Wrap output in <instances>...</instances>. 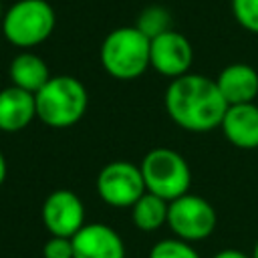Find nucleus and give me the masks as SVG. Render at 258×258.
Segmentation results:
<instances>
[{
    "label": "nucleus",
    "mask_w": 258,
    "mask_h": 258,
    "mask_svg": "<svg viewBox=\"0 0 258 258\" xmlns=\"http://www.w3.org/2000/svg\"><path fill=\"white\" fill-rule=\"evenodd\" d=\"M44 258H73V238L50 236L42 248Z\"/></svg>",
    "instance_id": "6ab92c4d"
},
{
    "label": "nucleus",
    "mask_w": 258,
    "mask_h": 258,
    "mask_svg": "<svg viewBox=\"0 0 258 258\" xmlns=\"http://www.w3.org/2000/svg\"><path fill=\"white\" fill-rule=\"evenodd\" d=\"M42 222L50 236L73 238L85 226V206L71 189H54L42 204Z\"/></svg>",
    "instance_id": "1a4fd4ad"
},
{
    "label": "nucleus",
    "mask_w": 258,
    "mask_h": 258,
    "mask_svg": "<svg viewBox=\"0 0 258 258\" xmlns=\"http://www.w3.org/2000/svg\"><path fill=\"white\" fill-rule=\"evenodd\" d=\"M34 99L36 117L52 129H64L79 123L89 107V93L85 85L71 75L50 77Z\"/></svg>",
    "instance_id": "f03ea898"
},
{
    "label": "nucleus",
    "mask_w": 258,
    "mask_h": 258,
    "mask_svg": "<svg viewBox=\"0 0 258 258\" xmlns=\"http://www.w3.org/2000/svg\"><path fill=\"white\" fill-rule=\"evenodd\" d=\"M2 14H4V12H2V4H0V22H2Z\"/></svg>",
    "instance_id": "5701e85b"
},
{
    "label": "nucleus",
    "mask_w": 258,
    "mask_h": 258,
    "mask_svg": "<svg viewBox=\"0 0 258 258\" xmlns=\"http://www.w3.org/2000/svg\"><path fill=\"white\" fill-rule=\"evenodd\" d=\"M73 258H125V242L107 224H85L73 236Z\"/></svg>",
    "instance_id": "9d476101"
},
{
    "label": "nucleus",
    "mask_w": 258,
    "mask_h": 258,
    "mask_svg": "<svg viewBox=\"0 0 258 258\" xmlns=\"http://www.w3.org/2000/svg\"><path fill=\"white\" fill-rule=\"evenodd\" d=\"M149 258H200V254L191 246V242L179 238H165L151 248Z\"/></svg>",
    "instance_id": "f3484780"
},
{
    "label": "nucleus",
    "mask_w": 258,
    "mask_h": 258,
    "mask_svg": "<svg viewBox=\"0 0 258 258\" xmlns=\"http://www.w3.org/2000/svg\"><path fill=\"white\" fill-rule=\"evenodd\" d=\"M36 117V99L32 93L14 85L0 91V131L18 133Z\"/></svg>",
    "instance_id": "ddd939ff"
},
{
    "label": "nucleus",
    "mask_w": 258,
    "mask_h": 258,
    "mask_svg": "<svg viewBox=\"0 0 258 258\" xmlns=\"http://www.w3.org/2000/svg\"><path fill=\"white\" fill-rule=\"evenodd\" d=\"M232 14L244 30L258 34V0H232Z\"/></svg>",
    "instance_id": "a211bd4d"
},
{
    "label": "nucleus",
    "mask_w": 258,
    "mask_h": 258,
    "mask_svg": "<svg viewBox=\"0 0 258 258\" xmlns=\"http://www.w3.org/2000/svg\"><path fill=\"white\" fill-rule=\"evenodd\" d=\"M6 173H8V165H6L4 153L0 151V185H2V183H4V179H6Z\"/></svg>",
    "instance_id": "412c9836"
},
{
    "label": "nucleus",
    "mask_w": 258,
    "mask_h": 258,
    "mask_svg": "<svg viewBox=\"0 0 258 258\" xmlns=\"http://www.w3.org/2000/svg\"><path fill=\"white\" fill-rule=\"evenodd\" d=\"M8 75H10V81L14 87L24 89L32 95H36L50 79V71H48L46 62L30 50H22L20 54H16L12 58Z\"/></svg>",
    "instance_id": "4468645a"
},
{
    "label": "nucleus",
    "mask_w": 258,
    "mask_h": 258,
    "mask_svg": "<svg viewBox=\"0 0 258 258\" xmlns=\"http://www.w3.org/2000/svg\"><path fill=\"white\" fill-rule=\"evenodd\" d=\"M216 85L228 105L254 103L258 95V73L246 62H234L222 69Z\"/></svg>",
    "instance_id": "f8f14e48"
},
{
    "label": "nucleus",
    "mask_w": 258,
    "mask_h": 258,
    "mask_svg": "<svg viewBox=\"0 0 258 258\" xmlns=\"http://www.w3.org/2000/svg\"><path fill=\"white\" fill-rule=\"evenodd\" d=\"M145 189L163 198L165 202H173L189 191L191 171L181 153L169 147H155L145 153L139 163Z\"/></svg>",
    "instance_id": "39448f33"
},
{
    "label": "nucleus",
    "mask_w": 258,
    "mask_h": 258,
    "mask_svg": "<svg viewBox=\"0 0 258 258\" xmlns=\"http://www.w3.org/2000/svg\"><path fill=\"white\" fill-rule=\"evenodd\" d=\"M54 26L56 14L46 0H18L2 14L0 22L4 38L22 50L42 44Z\"/></svg>",
    "instance_id": "20e7f679"
},
{
    "label": "nucleus",
    "mask_w": 258,
    "mask_h": 258,
    "mask_svg": "<svg viewBox=\"0 0 258 258\" xmlns=\"http://www.w3.org/2000/svg\"><path fill=\"white\" fill-rule=\"evenodd\" d=\"M218 224V214L214 206L194 194H185L173 202H169L167 226L175 234V238L185 242L206 240Z\"/></svg>",
    "instance_id": "423d86ee"
},
{
    "label": "nucleus",
    "mask_w": 258,
    "mask_h": 258,
    "mask_svg": "<svg viewBox=\"0 0 258 258\" xmlns=\"http://www.w3.org/2000/svg\"><path fill=\"white\" fill-rule=\"evenodd\" d=\"M252 258H258V240H256V246H254V252H252Z\"/></svg>",
    "instance_id": "4be33fe9"
},
{
    "label": "nucleus",
    "mask_w": 258,
    "mask_h": 258,
    "mask_svg": "<svg viewBox=\"0 0 258 258\" xmlns=\"http://www.w3.org/2000/svg\"><path fill=\"white\" fill-rule=\"evenodd\" d=\"M220 129L234 147L258 149V105H228Z\"/></svg>",
    "instance_id": "9b49d317"
},
{
    "label": "nucleus",
    "mask_w": 258,
    "mask_h": 258,
    "mask_svg": "<svg viewBox=\"0 0 258 258\" xmlns=\"http://www.w3.org/2000/svg\"><path fill=\"white\" fill-rule=\"evenodd\" d=\"M129 210H131V220L139 230L155 232L167 224L169 202H165L163 198H159L155 194L145 191Z\"/></svg>",
    "instance_id": "2eb2a0df"
},
{
    "label": "nucleus",
    "mask_w": 258,
    "mask_h": 258,
    "mask_svg": "<svg viewBox=\"0 0 258 258\" xmlns=\"http://www.w3.org/2000/svg\"><path fill=\"white\" fill-rule=\"evenodd\" d=\"M151 40L135 26H119L101 42L99 58L107 75L119 81H133L149 69Z\"/></svg>",
    "instance_id": "7ed1b4c3"
},
{
    "label": "nucleus",
    "mask_w": 258,
    "mask_h": 258,
    "mask_svg": "<svg viewBox=\"0 0 258 258\" xmlns=\"http://www.w3.org/2000/svg\"><path fill=\"white\" fill-rule=\"evenodd\" d=\"M145 191L141 167L127 159L107 163L97 175V194L113 208H131Z\"/></svg>",
    "instance_id": "0eeeda50"
},
{
    "label": "nucleus",
    "mask_w": 258,
    "mask_h": 258,
    "mask_svg": "<svg viewBox=\"0 0 258 258\" xmlns=\"http://www.w3.org/2000/svg\"><path fill=\"white\" fill-rule=\"evenodd\" d=\"M137 30H141L149 40L171 30V12L165 8V6H159V4H153V6H147L139 12L135 24H133Z\"/></svg>",
    "instance_id": "dca6fc26"
},
{
    "label": "nucleus",
    "mask_w": 258,
    "mask_h": 258,
    "mask_svg": "<svg viewBox=\"0 0 258 258\" xmlns=\"http://www.w3.org/2000/svg\"><path fill=\"white\" fill-rule=\"evenodd\" d=\"M212 258H252V256H248V254H246V252H242V250L226 248V250H220L218 254H214Z\"/></svg>",
    "instance_id": "aec40b11"
},
{
    "label": "nucleus",
    "mask_w": 258,
    "mask_h": 258,
    "mask_svg": "<svg viewBox=\"0 0 258 258\" xmlns=\"http://www.w3.org/2000/svg\"><path fill=\"white\" fill-rule=\"evenodd\" d=\"M191 62H194V48L181 32L171 28L151 38L149 67H153L159 75L173 81L181 75H187L191 69Z\"/></svg>",
    "instance_id": "6e6552de"
},
{
    "label": "nucleus",
    "mask_w": 258,
    "mask_h": 258,
    "mask_svg": "<svg viewBox=\"0 0 258 258\" xmlns=\"http://www.w3.org/2000/svg\"><path fill=\"white\" fill-rule=\"evenodd\" d=\"M163 103L169 119L191 133L214 131L228 109L216 81L196 73L173 79L165 89Z\"/></svg>",
    "instance_id": "f257e3e1"
}]
</instances>
